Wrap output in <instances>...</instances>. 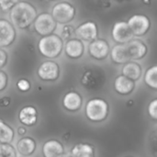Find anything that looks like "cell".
Instances as JSON below:
<instances>
[{"label": "cell", "mask_w": 157, "mask_h": 157, "mask_svg": "<svg viewBox=\"0 0 157 157\" xmlns=\"http://www.w3.org/2000/svg\"><path fill=\"white\" fill-rule=\"evenodd\" d=\"M6 59H7V57H6V52L0 49V68H1V67H3V66L6 64Z\"/></svg>", "instance_id": "f546056e"}, {"label": "cell", "mask_w": 157, "mask_h": 157, "mask_svg": "<svg viewBox=\"0 0 157 157\" xmlns=\"http://www.w3.org/2000/svg\"><path fill=\"white\" fill-rule=\"evenodd\" d=\"M21 157H22V156H21Z\"/></svg>", "instance_id": "d590c367"}, {"label": "cell", "mask_w": 157, "mask_h": 157, "mask_svg": "<svg viewBox=\"0 0 157 157\" xmlns=\"http://www.w3.org/2000/svg\"><path fill=\"white\" fill-rule=\"evenodd\" d=\"M63 153H64V147L57 140H49L43 144L42 154L44 157H57Z\"/></svg>", "instance_id": "5bb4252c"}, {"label": "cell", "mask_w": 157, "mask_h": 157, "mask_svg": "<svg viewBox=\"0 0 157 157\" xmlns=\"http://www.w3.org/2000/svg\"><path fill=\"white\" fill-rule=\"evenodd\" d=\"M54 1H57V0H54Z\"/></svg>", "instance_id": "e575fe53"}, {"label": "cell", "mask_w": 157, "mask_h": 157, "mask_svg": "<svg viewBox=\"0 0 157 157\" xmlns=\"http://www.w3.org/2000/svg\"><path fill=\"white\" fill-rule=\"evenodd\" d=\"M65 52L69 57L74 59L81 57L84 52V45L82 41L77 39L68 40L65 45Z\"/></svg>", "instance_id": "ac0fdd59"}, {"label": "cell", "mask_w": 157, "mask_h": 157, "mask_svg": "<svg viewBox=\"0 0 157 157\" xmlns=\"http://www.w3.org/2000/svg\"><path fill=\"white\" fill-rule=\"evenodd\" d=\"M144 81L146 85L154 89L157 88V67L153 66L149 68L144 75Z\"/></svg>", "instance_id": "603a6c76"}, {"label": "cell", "mask_w": 157, "mask_h": 157, "mask_svg": "<svg viewBox=\"0 0 157 157\" xmlns=\"http://www.w3.org/2000/svg\"><path fill=\"white\" fill-rule=\"evenodd\" d=\"M75 14V7L71 4L62 2L53 6L52 16L55 21L61 24H66L74 18Z\"/></svg>", "instance_id": "277c9868"}, {"label": "cell", "mask_w": 157, "mask_h": 157, "mask_svg": "<svg viewBox=\"0 0 157 157\" xmlns=\"http://www.w3.org/2000/svg\"><path fill=\"white\" fill-rule=\"evenodd\" d=\"M128 57L131 60H139L143 58L147 52V47L145 44L139 40H132L125 43Z\"/></svg>", "instance_id": "9c48e42d"}, {"label": "cell", "mask_w": 157, "mask_h": 157, "mask_svg": "<svg viewBox=\"0 0 157 157\" xmlns=\"http://www.w3.org/2000/svg\"><path fill=\"white\" fill-rule=\"evenodd\" d=\"M0 157H17V151L10 144H0Z\"/></svg>", "instance_id": "cb8c5ba5"}, {"label": "cell", "mask_w": 157, "mask_h": 157, "mask_svg": "<svg viewBox=\"0 0 157 157\" xmlns=\"http://www.w3.org/2000/svg\"><path fill=\"white\" fill-rule=\"evenodd\" d=\"M63 105L69 111H76L82 106V98L76 92H69L63 97Z\"/></svg>", "instance_id": "e0dca14e"}, {"label": "cell", "mask_w": 157, "mask_h": 157, "mask_svg": "<svg viewBox=\"0 0 157 157\" xmlns=\"http://www.w3.org/2000/svg\"><path fill=\"white\" fill-rule=\"evenodd\" d=\"M76 36L84 40H94L98 37V27L93 21H86L81 24L75 30Z\"/></svg>", "instance_id": "30bf717a"}, {"label": "cell", "mask_w": 157, "mask_h": 157, "mask_svg": "<svg viewBox=\"0 0 157 157\" xmlns=\"http://www.w3.org/2000/svg\"><path fill=\"white\" fill-rule=\"evenodd\" d=\"M111 58L116 63H126L130 61L125 43L124 44H118L113 47L111 50Z\"/></svg>", "instance_id": "44dd1931"}, {"label": "cell", "mask_w": 157, "mask_h": 157, "mask_svg": "<svg viewBox=\"0 0 157 157\" xmlns=\"http://www.w3.org/2000/svg\"><path fill=\"white\" fill-rule=\"evenodd\" d=\"M148 112L149 115L154 119H157V99H154L148 106Z\"/></svg>", "instance_id": "484cf974"}, {"label": "cell", "mask_w": 157, "mask_h": 157, "mask_svg": "<svg viewBox=\"0 0 157 157\" xmlns=\"http://www.w3.org/2000/svg\"><path fill=\"white\" fill-rule=\"evenodd\" d=\"M127 24L134 36H142L145 34L150 28L149 18L146 16L140 14L131 17Z\"/></svg>", "instance_id": "8992f818"}, {"label": "cell", "mask_w": 157, "mask_h": 157, "mask_svg": "<svg viewBox=\"0 0 157 157\" xmlns=\"http://www.w3.org/2000/svg\"><path fill=\"white\" fill-rule=\"evenodd\" d=\"M134 86H135L134 81L129 79L123 75H119L114 82V88L121 95L130 94L134 89Z\"/></svg>", "instance_id": "9a60e30c"}, {"label": "cell", "mask_w": 157, "mask_h": 157, "mask_svg": "<svg viewBox=\"0 0 157 157\" xmlns=\"http://www.w3.org/2000/svg\"><path fill=\"white\" fill-rule=\"evenodd\" d=\"M34 22L35 30L42 36L50 35L56 28V22L52 16L48 13H42L36 17Z\"/></svg>", "instance_id": "5b68a950"}, {"label": "cell", "mask_w": 157, "mask_h": 157, "mask_svg": "<svg viewBox=\"0 0 157 157\" xmlns=\"http://www.w3.org/2000/svg\"><path fill=\"white\" fill-rule=\"evenodd\" d=\"M36 17V9L28 2H17L10 9L11 22L18 29L29 27L35 20Z\"/></svg>", "instance_id": "6da1fadb"}, {"label": "cell", "mask_w": 157, "mask_h": 157, "mask_svg": "<svg viewBox=\"0 0 157 157\" xmlns=\"http://www.w3.org/2000/svg\"><path fill=\"white\" fill-rule=\"evenodd\" d=\"M75 29H74L73 26L66 25V26H64L63 28V30H62L61 34H62V36H63V39H68V38H70L75 33Z\"/></svg>", "instance_id": "4316f807"}, {"label": "cell", "mask_w": 157, "mask_h": 157, "mask_svg": "<svg viewBox=\"0 0 157 157\" xmlns=\"http://www.w3.org/2000/svg\"><path fill=\"white\" fill-rule=\"evenodd\" d=\"M72 157H94L95 150L94 147L86 143H81L75 144L71 150Z\"/></svg>", "instance_id": "d6986e66"}, {"label": "cell", "mask_w": 157, "mask_h": 157, "mask_svg": "<svg viewBox=\"0 0 157 157\" xmlns=\"http://www.w3.org/2000/svg\"><path fill=\"white\" fill-rule=\"evenodd\" d=\"M57 157H72V155H71L70 153H63L62 155H58Z\"/></svg>", "instance_id": "d6a6232c"}, {"label": "cell", "mask_w": 157, "mask_h": 157, "mask_svg": "<svg viewBox=\"0 0 157 157\" xmlns=\"http://www.w3.org/2000/svg\"><path fill=\"white\" fill-rule=\"evenodd\" d=\"M14 139V131L4 121L0 120V144H10Z\"/></svg>", "instance_id": "7402d4cb"}, {"label": "cell", "mask_w": 157, "mask_h": 157, "mask_svg": "<svg viewBox=\"0 0 157 157\" xmlns=\"http://www.w3.org/2000/svg\"><path fill=\"white\" fill-rule=\"evenodd\" d=\"M112 37L115 41L119 42L120 44H124L132 40L134 35L130 29L127 22L119 21L116 22L112 28Z\"/></svg>", "instance_id": "52a82bcc"}, {"label": "cell", "mask_w": 157, "mask_h": 157, "mask_svg": "<svg viewBox=\"0 0 157 157\" xmlns=\"http://www.w3.org/2000/svg\"><path fill=\"white\" fill-rule=\"evenodd\" d=\"M6 84H7V76L4 72L0 71V91L6 88Z\"/></svg>", "instance_id": "f1b7e54d"}, {"label": "cell", "mask_w": 157, "mask_h": 157, "mask_svg": "<svg viewBox=\"0 0 157 157\" xmlns=\"http://www.w3.org/2000/svg\"><path fill=\"white\" fill-rule=\"evenodd\" d=\"M27 133V130L25 127H19L17 129V134L20 135V136H24L25 134Z\"/></svg>", "instance_id": "1f68e13d"}, {"label": "cell", "mask_w": 157, "mask_h": 157, "mask_svg": "<svg viewBox=\"0 0 157 157\" xmlns=\"http://www.w3.org/2000/svg\"><path fill=\"white\" fill-rule=\"evenodd\" d=\"M38 75L44 81H53L59 76V66L52 61L44 62L38 69Z\"/></svg>", "instance_id": "ba28073f"}, {"label": "cell", "mask_w": 157, "mask_h": 157, "mask_svg": "<svg viewBox=\"0 0 157 157\" xmlns=\"http://www.w3.org/2000/svg\"><path fill=\"white\" fill-rule=\"evenodd\" d=\"M122 74L124 76L128 77L132 81H136L141 77L142 69L140 65L136 63H126L122 68Z\"/></svg>", "instance_id": "ffe728a7"}, {"label": "cell", "mask_w": 157, "mask_h": 157, "mask_svg": "<svg viewBox=\"0 0 157 157\" xmlns=\"http://www.w3.org/2000/svg\"><path fill=\"white\" fill-rule=\"evenodd\" d=\"M16 32L12 24L6 19H0V47L10 45L15 40Z\"/></svg>", "instance_id": "8fae6325"}, {"label": "cell", "mask_w": 157, "mask_h": 157, "mask_svg": "<svg viewBox=\"0 0 157 157\" xmlns=\"http://www.w3.org/2000/svg\"><path fill=\"white\" fill-rule=\"evenodd\" d=\"M126 157H132V156H126Z\"/></svg>", "instance_id": "836d02e7"}, {"label": "cell", "mask_w": 157, "mask_h": 157, "mask_svg": "<svg viewBox=\"0 0 157 157\" xmlns=\"http://www.w3.org/2000/svg\"><path fill=\"white\" fill-rule=\"evenodd\" d=\"M18 120L26 126H33L38 121V111L32 106H26L20 109L18 113Z\"/></svg>", "instance_id": "4fadbf2b"}, {"label": "cell", "mask_w": 157, "mask_h": 157, "mask_svg": "<svg viewBox=\"0 0 157 157\" xmlns=\"http://www.w3.org/2000/svg\"><path fill=\"white\" fill-rule=\"evenodd\" d=\"M40 52L48 58L57 57L63 50V40L56 35H47L41 38L38 44Z\"/></svg>", "instance_id": "7a4b0ae2"}, {"label": "cell", "mask_w": 157, "mask_h": 157, "mask_svg": "<svg viewBox=\"0 0 157 157\" xmlns=\"http://www.w3.org/2000/svg\"><path fill=\"white\" fill-rule=\"evenodd\" d=\"M9 103H10V99L8 98H3L0 100V105L2 107H7L9 105Z\"/></svg>", "instance_id": "4dcf8cb0"}, {"label": "cell", "mask_w": 157, "mask_h": 157, "mask_svg": "<svg viewBox=\"0 0 157 157\" xmlns=\"http://www.w3.org/2000/svg\"><path fill=\"white\" fill-rule=\"evenodd\" d=\"M109 51V44L104 40H94L89 45L90 55L98 60H101L107 57Z\"/></svg>", "instance_id": "7c38bea8"}, {"label": "cell", "mask_w": 157, "mask_h": 157, "mask_svg": "<svg viewBox=\"0 0 157 157\" xmlns=\"http://www.w3.org/2000/svg\"><path fill=\"white\" fill-rule=\"evenodd\" d=\"M109 113V105L102 98H93L86 103V115L91 121H102Z\"/></svg>", "instance_id": "3957f363"}, {"label": "cell", "mask_w": 157, "mask_h": 157, "mask_svg": "<svg viewBox=\"0 0 157 157\" xmlns=\"http://www.w3.org/2000/svg\"><path fill=\"white\" fill-rule=\"evenodd\" d=\"M17 88L22 91V92H26L28 90H29L30 88V83L27 80V79H20L17 83Z\"/></svg>", "instance_id": "83f0119b"}, {"label": "cell", "mask_w": 157, "mask_h": 157, "mask_svg": "<svg viewBox=\"0 0 157 157\" xmlns=\"http://www.w3.org/2000/svg\"><path fill=\"white\" fill-rule=\"evenodd\" d=\"M18 0H0V7L3 11H7L14 6Z\"/></svg>", "instance_id": "d4e9b609"}, {"label": "cell", "mask_w": 157, "mask_h": 157, "mask_svg": "<svg viewBox=\"0 0 157 157\" xmlns=\"http://www.w3.org/2000/svg\"><path fill=\"white\" fill-rule=\"evenodd\" d=\"M36 150V142L30 137H23L17 143V151L23 156L31 155Z\"/></svg>", "instance_id": "2e32d148"}]
</instances>
